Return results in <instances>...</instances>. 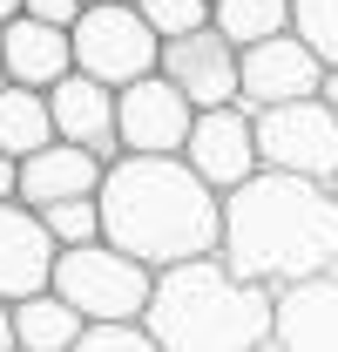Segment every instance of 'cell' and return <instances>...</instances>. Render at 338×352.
<instances>
[{"label": "cell", "mask_w": 338, "mask_h": 352, "mask_svg": "<svg viewBox=\"0 0 338 352\" xmlns=\"http://www.w3.org/2000/svg\"><path fill=\"white\" fill-rule=\"evenodd\" d=\"M216 258L264 292H291L338 271V190L304 176L257 170L223 197V244Z\"/></svg>", "instance_id": "obj_1"}, {"label": "cell", "mask_w": 338, "mask_h": 352, "mask_svg": "<svg viewBox=\"0 0 338 352\" xmlns=\"http://www.w3.org/2000/svg\"><path fill=\"white\" fill-rule=\"evenodd\" d=\"M102 237L128 258H142L149 271L216 258L223 197L183 156H122L102 176Z\"/></svg>", "instance_id": "obj_2"}, {"label": "cell", "mask_w": 338, "mask_h": 352, "mask_svg": "<svg viewBox=\"0 0 338 352\" xmlns=\"http://www.w3.org/2000/svg\"><path fill=\"white\" fill-rule=\"evenodd\" d=\"M163 352H271L278 292L237 278L223 258H190L156 271V298L142 311Z\"/></svg>", "instance_id": "obj_3"}, {"label": "cell", "mask_w": 338, "mask_h": 352, "mask_svg": "<svg viewBox=\"0 0 338 352\" xmlns=\"http://www.w3.org/2000/svg\"><path fill=\"white\" fill-rule=\"evenodd\" d=\"M47 292H61L88 325H135V318L149 311V298H156V271L102 237V244H75V251H61Z\"/></svg>", "instance_id": "obj_4"}, {"label": "cell", "mask_w": 338, "mask_h": 352, "mask_svg": "<svg viewBox=\"0 0 338 352\" xmlns=\"http://www.w3.org/2000/svg\"><path fill=\"white\" fill-rule=\"evenodd\" d=\"M68 34H75V75H95V82H109V88L142 82L163 61V34L135 14V0L128 7H88Z\"/></svg>", "instance_id": "obj_5"}, {"label": "cell", "mask_w": 338, "mask_h": 352, "mask_svg": "<svg viewBox=\"0 0 338 352\" xmlns=\"http://www.w3.org/2000/svg\"><path fill=\"white\" fill-rule=\"evenodd\" d=\"M257 156L278 176H304V183H338V116L311 95V102H284L257 116Z\"/></svg>", "instance_id": "obj_6"}, {"label": "cell", "mask_w": 338, "mask_h": 352, "mask_svg": "<svg viewBox=\"0 0 338 352\" xmlns=\"http://www.w3.org/2000/svg\"><path fill=\"white\" fill-rule=\"evenodd\" d=\"M115 129H122V156H183L196 129V102L169 75H142L115 88Z\"/></svg>", "instance_id": "obj_7"}, {"label": "cell", "mask_w": 338, "mask_h": 352, "mask_svg": "<svg viewBox=\"0 0 338 352\" xmlns=\"http://www.w3.org/2000/svg\"><path fill=\"white\" fill-rule=\"evenodd\" d=\"M183 163L203 176L216 197L244 190V183L264 170V156H257V116L244 102H230V109H196V129L183 142Z\"/></svg>", "instance_id": "obj_8"}, {"label": "cell", "mask_w": 338, "mask_h": 352, "mask_svg": "<svg viewBox=\"0 0 338 352\" xmlns=\"http://www.w3.org/2000/svg\"><path fill=\"white\" fill-rule=\"evenodd\" d=\"M237 82H244V109L264 116V109H284V102H311L318 88H325V61L311 54L304 34H271V41L244 47V68H237Z\"/></svg>", "instance_id": "obj_9"}, {"label": "cell", "mask_w": 338, "mask_h": 352, "mask_svg": "<svg viewBox=\"0 0 338 352\" xmlns=\"http://www.w3.org/2000/svg\"><path fill=\"white\" fill-rule=\"evenodd\" d=\"M237 68H244V54L223 41L216 28H196V34L163 41V61H156V75H169V82L183 88L196 109H230V102L244 95Z\"/></svg>", "instance_id": "obj_10"}, {"label": "cell", "mask_w": 338, "mask_h": 352, "mask_svg": "<svg viewBox=\"0 0 338 352\" xmlns=\"http://www.w3.org/2000/svg\"><path fill=\"white\" fill-rule=\"evenodd\" d=\"M54 258H61V244L47 237L41 210H27L21 197H7L0 204V298L21 305V298L47 292L54 285Z\"/></svg>", "instance_id": "obj_11"}, {"label": "cell", "mask_w": 338, "mask_h": 352, "mask_svg": "<svg viewBox=\"0 0 338 352\" xmlns=\"http://www.w3.org/2000/svg\"><path fill=\"white\" fill-rule=\"evenodd\" d=\"M47 116L61 142H82L102 163H122V129H115V88L95 75H68L47 88Z\"/></svg>", "instance_id": "obj_12"}, {"label": "cell", "mask_w": 338, "mask_h": 352, "mask_svg": "<svg viewBox=\"0 0 338 352\" xmlns=\"http://www.w3.org/2000/svg\"><path fill=\"white\" fill-rule=\"evenodd\" d=\"M102 176L109 163L82 149V142H47L21 163V204L27 210H47V204H68V197H102Z\"/></svg>", "instance_id": "obj_13"}, {"label": "cell", "mask_w": 338, "mask_h": 352, "mask_svg": "<svg viewBox=\"0 0 338 352\" xmlns=\"http://www.w3.org/2000/svg\"><path fill=\"white\" fill-rule=\"evenodd\" d=\"M271 352H338V271L278 292Z\"/></svg>", "instance_id": "obj_14"}, {"label": "cell", "mask_w": 338, "mask_h": 352, "mask_svg": "<svg viewBox=\"0 0 338 352\" xmlns=\"http://www.w3.org/2000/svg\"><path fill=\"white\" fill-rule=\"evenodd\" d=\"M0 47H7V82H21V88H54L75 75V34L47 28L34 14H14L0 28Z\"/></svg>", "instance_id": "obj_15"}, {"label": "cell", "mask_w": 338, "mask_h": 352, "mask_svg": "<svg viewBox=\"0 0 338 352\" xmlns=\"http://www.w3.org/2000/svg\"><path fill=\"white\" fill-rule=\"evenodd\" d=\"M61 142L54 135V116H47V88H21V82H0V156L27 163L34 149Z\"/></svg>", "instance_id": "obj_16"}, {"label": "cell", "mask_w": 338, "mask_h": 352, "mask_svg": "<svg viewBox=\"0 0 338 352\" xmlns=\"http://www.w3.org/2000/svg\"><path fill=\"white\" fill-rule=\"evenodd\" d=\"M82 332H88V318L61 292H34V298L14 305V339H21V352H75Z\"/></svg>", "instance_id": "obj_17"}, {"label": "cell", "mask_w": 338, "mask_h": 352, "mask_svg": "<svg viewBox=\"0 0 338 352\" xmlns=\"http://www.w3.org/2000/svg\"><path fill=\"white\" fill-rule=\"evenodd\" d=\"M210 28L244 54V47L271 41V34H291V0H216Z\"/></svg>", "instance_id": "obj_18"}, {"label": "cell", "mask_w": 338, "mask_h": 352, "mask_svg": "<svg viewBox=\"0 0 338 352\" xmlns=\"http://www.w3.org/2000/svg\"><path fill=\"white\" fill-rule=\"evenodd\" d=\"M41 223H47V237H54L61 251H75V244H102V197H68V204H47Z\"/></svg>", "instance_id": "obj_19"}, {"label": "cell", "mask_w": 338, "mask_h": 352, "mask_svg": "<svg viewBox=\"0 0 338 352\" xmlns=\"http://www.w3.org/2000/svg\"><path fill=\"white\" fill-rule=\"evenodd\" d=\"M291 28L311 41L325 68H338V0H291Z\"/></svg>", "instance_id": "obj_20"}, {"label": "cell", "mask_w": 338, "mask_h": 352, "mask_svg": "<svg viewBox=\"0 0 338 352\" xmlns=\"http://www.w3.org/2000/svg\"><path fill=\"white\" fill-rule=\"evenodd\" d=\"M135 14L163 34V41H176V34H196V28H210V0H135Z\"/></svg>", "instance_id": "obj_21"}, {"label": "cell", "mask_w": 338, "mask_h": 352, "mask_svg": "<svg viewBox=\"0 0 338 352\" xmlns=\"http://www.w3.org/2000/svg\"><path fill=\"white\" fill-rule=\"evenodd\" d=\"M75 352H163V346H156V332L135 318V325H88L82 339H75Z\"/></svg>", "instance_id": "obj_22"}, {"label": "cell", "mask_w": 338, "mask_h": 352, "mask_svg": "<svg viewBox=\"0 0 338 352\" xmlns=\"http://www.w3.org/2000/svg\"><path fill=\"white\" fill-rule=\"evenodd\" d=\"M21 14H34V21H47V28H75L88 14V0H27Z\"/></svg>", "instance_id": "obj_23"}, {"label": "cell", "mask_w": 338, "mask_h": 352, "mask_svg": "<svg viewBox=\"0 0 338 352\" xmlns=\"http://www.w3.org/2000/svg\"><path fill=\"white\" fill-rule=\"evenodd\" d=\"M0 352H21V339H14V305L0 298Z\"/></svg>", "instance_id": "obj_24"}, {"label": "cell", "mask_w": 338, "mask_h": 352, "mask_svg": "<svg viewBox=\"0 0 338 352\" xmlns=\"http://www.w3.org/2000/svg\"><path fill=\"white\" fill-rule=\"evenodd\" d=\"M318 102H325V109L338 116V68H325V88H318Z\"/></svg>", "instance_id": "obj_25"}, {"label": "cell", "mask_w": 338, "mask_h": 352, "mask_svg": "<svg viewBox=\"0 0 338 352\" xmlns=\"http://www.w3.org/2000/svg\"><path fill=\"white\" fill-rule=\"evenodd\" d=\"M21 7H27V0H0V28H7V21H14Z\"/></svg>", "instance_id": "obj_26"}, {"label": "cell", "mask_w": 338, "mask_h": 352, "mask_svg": "<svg viewBox=\"0 0 338 352\" xmlns=\"http://www.w3.org/2000/svg\"><path fill=\"white\" fill-rule=\"evenodd\" d=\"M88 7H128V0H88Z\"/></svg>", "instance_id": "obj_27"}, {"label": "cell", "mask_w": 338, "mask_h": 352, "mask_svg": "<svg viewBox=\"0 0 338 352\" xmlns=\"http://www.w3.org/2000/svg\"><path fill=\"white\" fill-rule=\"evenodd\" d=\"M0 82H7V47H0Z\"/></svg>", "instance_id": "obj_28"}, {"label": "cell", "mask_w": 338, "mask_h": 352, "mask_svg": "<svg viewBox=\"0 0 338 352\" xmlns=\"http://www.w3.org/2000/svg\"><path fill=\"white\" fill-rule=\"evenodd\" d=\"M210 7H216V0H210Z\"/></svg>", "instance_id": "obj_29"}, {"label": "cell", "mask_w": 338, "mask_h": 352, "mask_svg": "<svg viewBox=\"0 0 338 352\" xmlns=\"http://www.w3.org/2000/svg\"><path fill=\"white\" fill-rule=\"evenodd\" d=\"M332 190H338V183H332Z\"/></svg>", "instance_id": "obj_30"}]
</instances>
